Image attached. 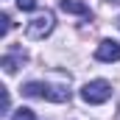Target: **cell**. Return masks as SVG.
<instances>
[{"mask_svg": "<svg viewBox=\"0 0 120 120\" xmlns=\"http://www.w3.org/2000/svg\"><path fill=\"white\" fill-rule=\"evenodd\" d=\"M53 28H56V14H53L50 8H42V11H36L28 20L25 36H28V39H45V36L53 34Z\"/></svg>", "mask_w": 120, "mask_h": 120, "instance_id": "7a4b0ae2", "label": "cell"}, {"mask_svg": "<svg viewBox=\"0 0 120 120\" xmlns=\"http://www.w3.org/2000/svg\"><path fill=\"white\" fill-rule=\"evenodd\" d=\"M22 95L42 98V101H53V103L70 101V90L67 87H61V84H45V81H28V84H22Z\"/></svg>", "mask_w": 120, "mask_h": 120, "instance_id": "6da1fadb", "label": "cell"}, {"mask_svg": "<svg viewBox=\"0 0 120 120\" xmlns=\"http://www.w3.org/2000/svg\"><path fill=\"white\" fill-rule=\"evenodd\" d=\"M117 25H120V20H117Z\"/></svg>", "mask_w": 120, "mask_h": 120, "instance_id": "8fae6325", "label": "cell"}, {"mask_svg": "<svg viewBox=\"0 0 120 120\" xmlns=\"http://www.w3.org/2000/svg\"><path fill=\"white\" fill-rule=\"evenodd\" d=\"M0 22H3V28H0V34L6 36V34L11 31V17H8V14H3V17H0Z\"/></svg>", "mask_w": 120, "mask_h": 120, "instance_id": "9c48e42d", "label": "cell"}, {"mask_svg": "<svg viewBox=\"0 0 120 120\" xmlns=\"http://www.w3.org/2000/svg\"><path fill=\"white\" fill-rule=\"evenodd\" d=\"M59 8L64 14H78V17H92L90 6L81 3V0H59Z\"/></svg>", "mask_w": 120, "mask_h": 120, "instance_id": "8992f818", "label": "cell"}, {"mask_svg": "<svg viewBox=\"0 0 120 120\" xmlns=\"http://www.w3.org/2000/svg\"><path fill=\"white\" fill-rule=\"evenodd\" d=\"M11 120H36V117H34V109H28V106H20V109L11 115Z\"/></svg>", "mask_w": 120, "mask_h": 120, "instance_id": "52a82bcc", "label": "cell"}, {"mask_svg": "<svg viewBox=\"0 0 120 120\" xmlns=\"http://www.w3.org/2000/svg\"><path fill=\"white\" fill-rule=\"evenodd\" d=\"M28 61V53L22 50V48H11L6 56H3V70L11 75V73H17V67H22Z\"/></svg>", "mask_w": 120, "mask_h": 120, "instance_id": "5b68a950", "label": "cell"}, {"mask_svg": "<svg viewBox=\"0 0 120 120\" xmlns=\"http://www.w3.org/2000/svg\"><path fill=\"white\" fill-rule=\"evenodd\" d=\"M8 106H11V98H8V92L3 90V115H8Z\"/></svg>", "mask_w": 120, "mask_h": 120, "instance_id": "30bf717a", "label": "cell"}, {"mask_svg": "<svg viewBox=\"0 0 120 120\" xmlns=\"http://www.w3.org/2000/svg\"><path fill=\"white\" fill-rule=\"evenodd\" d=\"M95 59L106 61V64L120 61V42H115V39H101L98 48H95Z\"/></svg>", "mask_w": 120, "mask_h": 120, "instance_id": "277c9868", "label": "cell"}, {"mask_svg": "<svg viewBox=\"0 0 120 120\" xmlns=\"http://www.w3.org/2000/svg\"><path fill=\"white\" fill-rule=\"evenodd\" d=\"M78 95H81L84 103L98 106V103H106V101L112 98V84L103 81V78H95V81H87V84L78 90Z\"/></svg>", "mask_w": 120, "mask_h": 120, "instance_id": "3957f363", "label": "cell"}, {"mask_svg": "<svg viewBox=\"0 0 120 120\" xmlns=\"http://www.w3.org/2000/svg\"><path fill=\"white\" fill-rule=\"evenodd\" d=\"M17 8L20 11H34L36 8V0H17Z\"/></svg>", "mask_w": 120, "mask_h": 120, "instance_id": "ba28073f", "label": "cell"}]
</instances>
